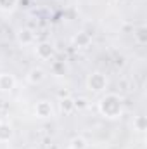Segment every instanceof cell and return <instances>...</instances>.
Instances as JSON below:
<instances>
[{
    "label": "cell",
    "mask_w": 147,
    "mask_h": 149,
    "mask_svg": "<svg viewBox=\"0 0 147 149\" xmlns=\"http://www.w3.org/2000/svg\"><path fill=\"white\" fill-rule=\"evenodd\" d=\"M33 38H35V33H33L31 30H23V31L19 33V40H21L23 43H31Z\"/></svg>",
    "instance_id": "9c48e42d"
},
{
    "label": "cell",
    "mask_w": 147,
    "mask_h": 149,
    "mask_svg": "<svg viewBox=\"0 0 147 149\" xmlns=\"http://www.w3.org/2000/svg\"><path fill=\"white\" fill-rule=\"evenodd\" d=\"M61 109L64 113H71L74 109V101L73 99H69V97H64V99H61Z\"/></svg>",
    "instance_id": "ba28073f"
},
{
    "label": "cell",
    "mask_w": 147,
    "mask_h": 149,
    "mask_svg": "<svg viewBox=\"0 0 147 149\" xmlns=\"http://www.w3.org/2000/svg\"><path fill=\"white\" fill-rule=\"evenodd\" d=\"M37 114L40 118H47L52 114V106L47 102V101H40L37 104Z\"/></svg>",
    "instance_id": "5b68a950"
},
{
    "label": "cell",
    "mask_w": 147,
    "mask_h": 149,
    "mask_svg": "<svg viewBox=\"0 0 147 149\" xmlns=\"http://www.w3.org/2000/svg\"><path fill=\"white\" fill-rule=\"evenodd\" d=\"M101 108H102V113H106L107 116H114L116 113L119 111V101H118L116 95H109V97L102 99Z\"/></svg>",
    "instance_id": "6da1fadb"
},
{
    "label": "cell",
    "mask_w": 147,
    "mask_h": 149,
    "mask_svg": "<svg viewBox=\"0 0 147 149\" xmlns=\"http://www.w3.org/2000/svg\"><path fill=\"white\" fill-rule=\"evenodd\" d=\"M14 78L12 74H7V73H0V90L7 92V90H12L14 88Z\"/></svg>",
    "instance_id": "3957f363"
},
{
    "label": "cell",
    "mask_w": 147,
    "mask_h": 149,
    "mask_svg": "<svg viewBox=\"0 0 147 149\" xmlns=\"http://www.w3.org/2000/svg\"><path fill=\"white\" fill-rule=\"evenodd\" d=\"M69 148H73V149H85L87 148V142L81 139V137H74L73 141H71V146Z\"/></svg>",
    "instance_id": "30bf717a"
},
{
    "label": "cell",
    "mask_w": 147,
    "mask_h": 149,
    "mask_svg": "<svg viewBox=\"0 0 147 149\" xmlns=\"http://www.w3.org/2000/svg\"><path fill=\"white\" fill-rule=\"evenodd\" d=\"M43 78H45V73H43L42 68H33V70H30V73H28V81H30V83H40Z\"/></svg>",
    "instance_id": "8992f818"
},
{
    "label": "cell",
    "mask_w": 147,
    "mask_h": 149,
    "mask_svg": "<svg viewBox=\"0 0 147 149\" xmlns=\"http://www.w3.org/2000/svg\"><path fill=\"white\" fill-rule=\"evenodd\" d=\"M74 42H76L80 47H85V45L88 43V37H87L85 33H78V35H76V38H74Z\"/></svg>",
    "instance_id": "7c38bea8"
},
{
    "label": "cell",
    "mask_w": 147,
    "mask_h": 149,
    "mask_svg": "<svg viewBox=\"0 0 147 149\" xmlns=\"http://www.w3.org/2000/svg\"><path fill=\"white\" fill-rule=\"evenodd\" d=\"M104 85H106V78L101 73H94L88 78V87H90V90H102Z\"/></svg>",
    "instance_id": "7a4b0ae2"
},
{
    "label": "cell",
    "mask_w": 147,
    "mask_h": 149,
    "mask_svg": "<svg viewBox=\"0 0 147 149\" xmlns=\"http://www.w3.org/2000/svg\"><path fill=\"white\" fill-rule=\"evenodd\" d=\"M0 123H2V121H0Z\"/></svg>",
    "instance_id": "9a60e30c"
},
{
    "label": "cell",
    "mask_w": 147,
    "mask_h": 149,
    "mask_svg": "<svg viewBox=\"0 0 147 149\" xmlns=\"http://www.w3.org/2000/svg\"><path fill=\"white\" fill-rule=\"evenodd\" d=\"M10 137H12V128L9 125L0 123V142H7Z\"/></svg>",
    "instance_id": "52a82bcc"
},
{
    "label": "cell",
    "mask_w": 147,
    "mask_h": 149,
    "mask_svg": "<svg viewBox=\"0 0 147 149\" xmlns=\"http://www.w3.org/2000/svg\"><path fill=\"white\" fill-rule=\"evenodd\" d=\"M52 52H54V49H52V45L47 43V42L40 43V45L37 47V56L42 57V59H49V57L52 56Z\"/></svg>",
    "instance_id": "277c9868"
},
{
    "label": "cell",
    "mask_w": 147,
    "mask_h": 149,
    "mask_svg": "<svg viewBox=\"0 0 147 149\" xmlns=\"http://www.w3.org/2000/svg\"><path fill=\"white\" fill-rule=\"evenodd\" d=\"M69 149H73V148H69Z\"/></svg>",
    "instance_id": "5bb4252c"
},
{
    "label": "cell",
    "mask_w": 147,
    "mask_h": 149,
    "mask_svg": "<svg viewBox=\"0 0 147 149\" xmlns=\"http://www.w3.org/2000/svg\"><path fill=\"white\" fill-rule=\"evenodd\" d=\"M74 108H87V101L85 99H76L74 101Z\"/></svg>",
    "instance_id": "4fadbf2b"
},
{
    "label": "cell",
    "mask_w": 147,
    "mask_h": 149,
    "mask_svg": "<svg viewBox=\"0 0 147 149\" xmlns=\"http://www.w3.org/2000/svg\"><path fill=\"white\" fill-rule=\"evenodd\" d=\"M14 5H16V0H0V9L3 10H10L14 9Z\"/></svg>",
    "instance_id": "8fae6325"
}]
</instances>
